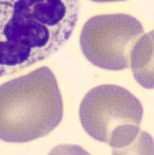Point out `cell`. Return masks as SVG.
<instances>
[{"instance_id": "cell-1", "label": "cell", "mask_w": 154, "mask_h": 155, "mask_svg": "<svg viewBox=\"0 0 154 155\" xmlns=\"http://www.w3.org/2000/svg\"><path fill=\"white\" fill-rule=\"evenodd\" d=\"M79 0H0V77L48 58L70 40Z\"/></svg>"}, {"instance_id": "cell-2", "label": "cell", "mask_w": 154, "mask_h": 155, "mask_svg": "<svg viewBox=\"0 0 154 155\" xmlns=\"http://www.w3.org/2000/svg\"><path fill=\"white\" fill-rule=\"evenodd\" d=\"M63 116L58 83L48 67L0 85V140L24 143L44 137L58 126Z\"/></svg>"}, {"instance_id": "cell-3", "label": "cell", "mask_w": 154, "mask_h": 155, "mask_svg": "<svg viewBox=\"0 0 154 155\" xmlns=\"http://www.w3.org/2000/svg\"><path fill=\"white\" fill-rule=\"evenodd\" d=\"M143 111L139 100L129 90L105 84L85 95L79 115L82 128L92 138L107 143L115 153H123L137 145L139 147L140 140L146 141V133L139 129Z\"/></svg>"}, {"instance_id": "cell-4", "label": "cell", "mask_w": 154, "mask_h": 155, "mask_svg": "<svg viewBox=\"0 0 154 155\" xmlns=\"http://www.w3.org/2000/svg\"><path fill=\"white\" fill-rule=\"evenodd\" d=\"M145 35L136 18L126 14L100 15L85 23L80 38L86 58L107 70H122L130 66L133 48Z\"/></svg>"}, {"instance_id": "cell-5", "label": "cell", "mask_w": 154, "mask_h": 155, "mask_svg": "<svg viewBox=\"0 0 154 155\" xmlns=\"http://www.w3.org/2000/svg\"><path fill=\"white\" fill-rule=\"evenodd\" d=\"M152 32L143 35L133 48L130 58L135 80L148 89L153 87V43Z\"/></svg>"}, {"instance_id": "cell-6", "label": "cell", "mask_w": 154, "mask_h": 155, "mask_svg": "<svg viewBox=\"0 0 154 155\" xmlns=\"http://www.w3.org/2000/svg\"><path fill=\"white\" fill-rule=\"evenodd\" d=\"M92 1L98 3H105V2H116V1H124V0H92Z\"/></svg>"}]
</instances>
